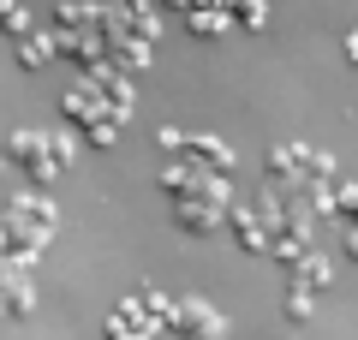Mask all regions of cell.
<instances>
[{"label": "cell", "mask_w": 358, "mask_h": 340, "mask_svg": "<svg viewBox=\"0 0 358 340\" xmlns=\"http://www.w3.org/2000/svg\"><path fill=\"white\" fill-rule=\"evenodd\" d=\"M346 54H352V60H358V36H352V42H346Z\"/></svg>", "instance_id": "obj_1"}]
</instances>
